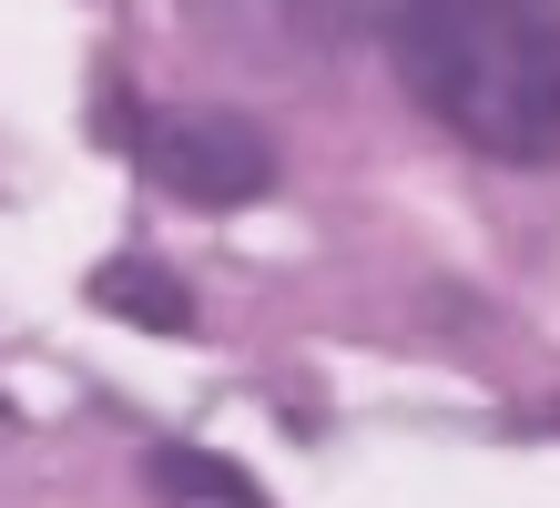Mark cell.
Instances as JSON below:
<instances>
[{
    "label": "cell",
    "instance_id": "1",
    "mask_svg": "<svg viewBox=\"0 0 560 508\" xmlns=\"http://www.w3.org/2000/svg\"><path fill=\"white\" fill-rule=\"evenodd\" d=\"M398 82L489 163H560V11L550 0H398Z\"/></svg>",
    "mask_w": 560,
    "mask_h": 508
},
{
    "label": "cell",
    "instance_id": "2",
    "mask_svg": "<svg viewBox=\"0 0 560 508\" xmlns=\"http://www.w3.org/2000/svg\"><path fill=\"white\" fill-rule=\"evenodd\" d=\"M143 174L194 203V214H235L276 184V143L255 113H224V102H194V113H153L143 132Z\"/></svg>",
    "mask_w": 560,
    "mask_h": 508
},
{
    "label": "cell",
    "instance_id": "3",
    "mask_svg": "<svg viewBox=\"0 0 560 508\" xmlns=\"http://www.w3.org/2000/svg\"><path fill=\"white\" fill-rule=\"evenodd\" d=\"M92 305L122 326H153V335H184L194 326V295L174 285V264H153V255H113L103 275H92Z\"/></svg>",
    "mask_w": 560,
    "mask_h": 508
},
{
    "label": "cell",
    "instance_id": "4",
    "mask_svg": "<svg viewBox=\"0 0 560 508\" xmlns=\"http://www.w3.org/2000/svg\"><path fill=\"white\" fill-rule=\"evenodd\" d=\"M143 479H153L163 508H266V488H255L235 458H214V448H153Z\"/></svg>",
    "mask_w": 560,
    "mask_h": 508
}]
</instances>
